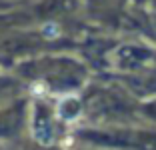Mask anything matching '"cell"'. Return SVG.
I'll use <instances>...</instances> for the list:
<instances>
[{
	"instance_id": "6da1fadb",
	"label": "cell",
	"mask_w": 156,
	"mask_h": 150,
	"mask_svg": "<svg viewBox=\"0 0 156 150\" xmlns=\"http://www.w3.org/2000/svg\"><path fill=\"white\" fill-rule=\"evenodd\" d=\"M42 34H44V38H56L60 34V26L56 22H46L44 26H42Z\"/></svg>"
}]
</instances>
